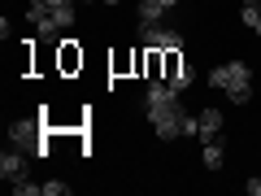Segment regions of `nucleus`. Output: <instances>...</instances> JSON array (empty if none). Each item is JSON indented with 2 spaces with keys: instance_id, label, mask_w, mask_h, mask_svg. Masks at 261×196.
Returning <instances> with one entry per match:
<instances>
[{
  "instance_id": "nucleus-1",
  "label": "nucleus",
  "mask_w": 261,
  "mask_h": 196,
  "mask_svg": "<svg viewBox=\"0 0 261 196\" xmlns=\"http://www.w3.org/2000/svg\"><path fill=\"white\" fill-rule=\"evenodd\" d=\"M144 109H148V122L152 131H157V140H178L183 135V101H178V92L170 83H161V79H152L148 83V96H144Z\"/></svg>"
},
{
  "instance_id": "nucleus-2",
  "label": "nucleus",
  "mask_w": 261,
  "mask_h": 196,
  "mask_svg": "<svg viewBox=\"0 0 261 196\" xmlns=\"http://www.w3.org/2000/svg\"><path fill=\"white\" fill-rule=\"evenodd\" d=\"M27 18L35 31H44V39H53L65 27H74V0H31Z\"/></svg>"
},
{
  "instance_id": "nucleus-3",
  "label": "nucleus",
  "mask_w": 261,
  "mask_h": 196,
  "mask_svg": "<svg viewBox=\"0 0 261 196\" xmlns=\"http://www.w3.org/2000/svg\"><path fill=\"white\" fill-rule=\"evenodd\" d=\"M209 83H214L218 92H226V101H231V105H244L252 96V70L244 61H226V65H214Z\"/></svg>"
},
{
  "instance_id": "nucleus-4",
  "label": "nucleus",
  "mask_w": 261,
  "mask_h": 196,
  "mask_svg": "<svg viewBox=\"0 0 261 196\" xmlns=\"http://www.w3.org/2000/svg\"><path fill=\"white\" fill-rule=\"evenodd\" d=\"M9 140L18 144V149H27L31 157H44V153H48V144H44V122H39V118L13 122V127H9Z\"/></svg>"
},
{
  "instance_id": "nucleus-5",
  "label": "nucleus",
  "mask_w": 261,
  "mask_h": 196,
  "mask_svg": "<svg viewBox=\"0 0 261 196\" xmlns=\"http://www.w3.org/2000/svg\"><path fill=\"white\" fill-rule=\"evenodd\" d=\"M183 44V35L170 27H161V22H152V27H144V48H152V53H174V48Z\"/></svg>"
},
{
  "instance_id": "nucleus-6",
  "label": "nucleus",
  "mask_w": 261,
  "mask_h": 196,
  "mask_svg": "<svg viewBox=\"0 0 261 196\" xmlns=\"http://www.w3.org/2000/svg\"><path fill=\"white\" fill-rule=\"evenodd\" d=\"M192 79H196L192 65L178 61V53H166V83L174 87V92H187V87H192Z\"/></svg>"
},
{
  "instance_id": "nucleus-7",
  "label": "nucleus",
  "mask_w": 261,
  "mask_h": 196,
  "mask_svg": "<svg viewBox=\"0 0 261 196\" xmlns=\"http://www.w3.org/2000/svg\"><path fill=\"white\" fill-rule=\"evenodd\" d=\"M0 179H5V183H22V179H27V157H22L18 149H5V157H0Z\"/></svg>"
},
{
  "instance_id": "nucleus-8",
  "label": "nucleus",
  "mask_w": 261,
  "mask_h": 196,
  "mask_svg": "<svg viewBox=\"0 0 261 196\" xmlns=\"http://www.w3.org/2000/svg\"><path fill=\"white\" fill-rule=\"evenodd\" d=\"M196 122H200V131H196V135H200V144H205V140H218V135H222V113H218V109H205Z\"/></svg>"
},
{
  "instance_id": "nucleus-9",
  "label": "nucleus",
  "mask_w": 261,
  "mask_h": 196,
  "mask_svg": "<svg viewBox=\"0 0 261 196\" xmlns=\"http://www.w3.org/2000/svg\"><path fill=\"white\" fill-rule=\"evenodd\" d=\"M240 18H244V27H252L261 35V5H257V0H244V5H240Z\"/></svg>"
},
{
  "instance_id": "nucleus-10",
  "label": "nucleus",
  "mask_w": 261,
  "mask_h": 196,
  "mask_svg": "<svg viewBox=\"0 0 261 196\" xmlns=\"http://www.w3.org/2000/svg\"><path fill=\"white\" fill-rule=\"evenodd\" d=\"M226 144H222V135H218V140H205V166L209 170H218V166H222V157H226Z\"/></svg>"
},
{
  "instance_id": "nucleus-11",
  "label": "nucleus",
  "mask_w": 261,
  "mask_h": 196,
  "mask_svg": "<svg viewBox=\"0 0 261 196\" xmlns=\"http://www.w3.org/2000/svg\"><path fill=\"white\" fill-rule=\"evenodd\" d=\"M161 18H166V9H161L157 0H144V5H140V22H144V27H152V22H161Z\"/></svg>"
},
{
  "instance_id": "nucleus-12",
  "label": "nucleus",
  "mask_w": 261,
  "mask_h": 196,
  "mask_svg": "<svg viewBox=\"0 0 261 196\" xmlns=\"http://www.w3.org/2000/svg\"><path fill=\"white\" fill-rule=\"evenodd\" d=\"M13 192H18V196H39V192H44V183H31V179H22V183H13Z\"/></svg>"
},
{
  "instance_id": "nucleus-13",
  "label": "nucleus",
  "mask_w": 261,
  "mask_h": 196,
  "mask_svg": "<svg viewBox=\"0 0 261 196\" xmlns=\"http://www.w3.org/2000/svg\"><path fill=\"white\" fill-rule=\"evenodd\" d=\"M70 192V183H61V179H48L44 183V196H65Z\"/></svg>"
},
{
  "instance_id": "nucleus-14",
  "label": "nucleus",
  "mask_w": 261,
  "mask_h": 196,
  "mask_svg": "<svg viewBox=\"0 0 261 196\" xmlns=\"http://www.w3.org/2000/svg\"><path fill=\"white\" fill-rule=\"evenodd\" d=\"M248 192H252V196H261V179H248Z\"/></svg>"
},
{
  "instance_id": "nucleus-15",
  "label": "nucleus",
  "mask_w": 261,
  "mask_h": 196,
  "mask_svg": "<svg viewBox=\"0 0 261 196\" xmlns=\"http://www.w3.org/2000/svg\"><path fill=\"white\" fill-rule=\"evenodd\" d=\"M100 5H118V0H100Z\"/></svg>"
}]
</instances>
